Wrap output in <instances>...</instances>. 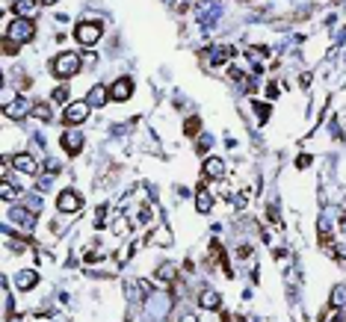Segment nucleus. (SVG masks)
I'll return each instance as SVG.
<instances>
[{
  "label": "nucleus",
  "instance_id": "f257e3e1",
  "mask_svg": "<svg viewBox=\"0 0 346 322\" xmlns=\"http://www.w3.org/2000/svg\"><path fill=\"white\" fill-rule=\"evenodd\" d=\"M77 71H80V56H77V53H59V56L54 59V74H56L59 80L74 77Z\"/></svg>",
  "mask_w": 346,
  "mask_h": 322
},
{
  "label": "nucleus",
  "instance_id": "f03ea898",
  "mask_svg": "<svg viewBox=\"0 0 346 322\" xmlns=\"http://www.w3.org/2000/svg\"><path fill=\"white\" fill-rule=\"evenodd\" d=\"M89 116V101H77V103H65L62 110V124L65 127H74V124H83Z\"/></svg>",
  "mask_w": 346,
  "mask_h": 322
},
{
  "label": "nucleus",
  "instance_id": "7ed1b4c3",
  "mask_svg": "<svg viewBox=\"0 0 346 322\" xmlns=\"http://www.w3.org/2000/svg\"><path fill=\"white\" fill-rule=\"evenodd\" d=\"M36 35V27H33V21H24V18H18L9 30H6V39H12V42H30Z\"/></svg>",
  "mask_w": 346,
  "mask_h": 322
},
{
  "label": "nucleus",
  "instance_id": "20e7f679",
  "mask_svg": "<svg viewBox=\"0 0 346 322\" xmlns=\"http://www.w3.org/2000/svg\"><path fill=\"white\" fill-rule=\"evenodd\" d=\"M98 39H101V21L77 24V42H80V45H95Z\"/></svg>",
  "mask_w": 346,
  "mask_h": 322
},
{
  "label": "nucleus",
  "instance_id": "39448f33",
  "mask_svg": "<svg viewBox=\"0 0 346 322\" xmlns=\"http://www.w3.org/2000/svg\"><path fill=\"white\" fill-rule=\"evenodd\" d=\"M80 204H83V201H80V195H77L74 189H65V192L56 198V207H59L62 213H77V210H80Z\"/></svg>",
  "mask_w": 346,
  "mask_h": 322
},
{
  "label": "nucleus",
  "instance_id": "423d86ee",
  "mask_svg": "<svg viewBox=\"0 0 346 322\" xmlns=\"http://www.w3.org/2000/svg\"><path fill=\"white\" fill-rule=\"evenodd\" d=\"M130 95H133V83H130L127 77H122L119 83L109 86V98H112V101H127Z\"/></svg>",
  "mask_w": 346,
  "mask_h": 322
},
{
  "label": "nucleus",
  "instance_id": "0eeeda50",
  "mask_svg": "<svg viewBox=\"0 0 346 322\" xmlns=\"http://www.w3.org/2000/svg\"><path fill=\"white\" fill-rule=\"evenodd\" d=\"M62 148H65V154H80L83 151V136L80 133H65L62 136Z\"/></svg>",
  "mask_w": 346,
  "mask_h": 322
},
{
  "label": "nucleus",
  "instance_id": "6e6552de",
  "mask_svg": "<svg viewBox=\"0 0 346 322\" xmlns=\"http://www.w3.org/2000/svg\"><path fill=\"white\" fill-rule=\"evenodd\" d=\"M12 166H15L18 171H24V174H36V171H38V166H36V160H33L30 154H18V157L12 160Z\"/></svg>",
  "mask_w": 346,
  "mask_h": 322
},
{
  "label": "nucleus",
  "instance_id": "1a4fd4ad",
  "mask_svg": "<svg viewBox=\"0 0 346 322\" xmlns=\"http://www.w3.org/2000/svg\"><path fill=\"white\" fill-rule=\"evenodd\" d=\"M225 174V163L219 157H207L204 160V177H222Z\"/></svg>",
  "mask_w": 346,
  "mask_h": 322
},
{
  "label": "nucleus",
  "instance_id": "9d476101",
  "mask_svg": "<svg viewBox=\"0 0 346 322\" xmlns=\"http://www.w3.org/2000/svg\"><path fill=\"white\" fill-rule=\"evenodd\" d=\"M210 207H213V195H210L207 186L201 184V186H199V195H196V210H199V213H210Z\"/></svg>",
  "mask_w": 346,
  "mask_h": 322
},
{
  "label": "nucleus",
  "instance_id": "9b49d317",
  "mask_svg": "<svg viewBox=\"0 0 346 322\" xmlns=\"http://www.w3.org/2000/svg\"><path fill=\"white\" fill-rule=\"evenodd\" d=\"M36 272L33 269H24V272H18V278H15V284H18V290H33L36 287Z\"/></svg>",
  "mask_w": 346,
  "mask_h": 322
},
{
  "label": "nucleus",
  "instance_id": "f8f14e48",
  "mask_svg": "<svg viewBox=\"0 0 346 322\" xmlns=\"http://www.w3.org/2000/svg\"><path fill=\"white\" fill-rule=\"evenodd\" d=\"M109 101V89H104V86H95L92 92H89V103L92 106H104Z\"/></svg>",
  "mask_w": 346,
  "mask_h": 322
},
{
  "label": "nucleus",
  "instance_id": "ddd939ff",
  "mask_svg": "<svg viewBox=\"0 0 346 322\" xmlns=\"http://www.w3.org/2000/svg\"><path fill=\"white\" fill-rule=\"evenodd\" d=\"M199 305H201L204 310H219V296L210 293V290H204V293L199 296Z\"/></svg>",
  "mask_w": 346,
  "mask_h": 322
},
{
  "label": "nucleus",
  "instance_id": "4468645a",
  "mask_svg": "<svg viewBox=\"0 0 346 322\" xmlns=\"http://www.w3.org/2000/svg\"><path fill=\"white\" fill-rule=\"evenodd\" d=\"M27 110L24 106V101L18 98V101H12V103H3V116H9V119H21V113Z\"/></svg>",
  "mask_w": 346,
  "mask_h": 322
},
{
  "label": "nucleus",
  "instance_id": "2eb2a0df",
  "mask_svg": "<svg viewBox=\"0 0 346 322\" xmlns=\"http://www.w3.org/2000/svg\"><path fill=\"white\" fill-rule=\"evenodd\" d=\"M199 130H201V119H199V116H189L186 124H183V133L192 139V136H199Z\"/></svg>",
  "mask_w": 346,
  "mask_h": 322
},
{
  "label": "nucleus",
  "instance_id": "dca6fc26",
  "mask_svg": "<svg viewBox=\"0 0 346 322\" xmlns=\"http://www.w3.org/2000/svg\"><path fill=\"white\" fill-rule=\"evenodd\" d=\"M157 278H160L163 284H172V281L178 278V272H175V266H172V263H163V266L157 269Z\"/></svg>",
  "mask_w": 346,
  "mask_h": 322
},
{
  "label": "nucleus",
  "instance_id": "f3484780",
  "mask_svg": "<svg viewBox=\"0 0 346 322\" xmlns=\"http://www.w3.org/2000/svg\"><path fill=\"white\" fill-rule=\"evenodd\" d=\"M15 12H18V18H21V15H27V18H30V15L36 12V3H33V0H24V3H15Z\"/></svg>",
  "mask_w": 346,
  "mask_h": 322
},
{
  "label": "nucleus",
  "instance_id": "a211bd4d",
  "mask_svg": "<svg viewBox=\"0 0 346 322\" xmlns=\"http://www.w3.org/2000/svg\"><path fill=\"white\" fill-rule=\"evenodd\" d=\"M343 302H346V287L340 284V287H334V293H331V305L334 307H343Z\"/></svg>",
  "mask_w": 346,
  "mask_h": 322
},
{
  "label": "nucleus",
  "instance_id": "6ab92c4d",
  "mask_svg": "<svg viewBox=\"0 0 346 322\" xmlns=\"http://www.w3.org/2000/svg\"><path fill=\"white\" fill-rule=\"evenodd\" d=\"M33 116L42 119V121H48V119H51V106H48V103H36V106H33Z\"/></svg>",
  "mask_w": 346,
  "mask_h": 322
},
{
  "label": "nucleus",
  "instance_id": "aec40b11",
  "mask_svg": "<svg viewBox=\"0 0 346 322\" xmlns=\"http://www.w3.org/2000/svg\"><path fill=\"white\" fill-rule=\"evenodd\" d=\"M0 198H3V201H12V198H15V189H12V184H9V181L0 184Z\"/></svg>",
  "mask_w": 346,
  "mask_h": 322
},
{
  "label": "nucleus",
  "instance_id": "412c9836",
  "mask_svg": "<svg viewBox=\"0 0 346 322\" xmlns=\"http://www.w3.org/2000/svg\"><path fill=\"white\" fill-rule=\"evenodd\" d=\"M154 242H160V245H172L169 231H166V228H160V231H157V237H154Z\"/></svg>",
  "mask_w": 346,
  "mask_h": 322
},
{
  "label": "nucleus",
  "instance_id": "4be33fe9",
  "mask_svg": "<svg viewBox=\"0 0 346 322\" xmlns=\"http://www.w3.org/2000/svg\"><path fill=\"white\" fill-rule=\"evenodd\" d=\"M231 53H234L231 48H219V51H216V56H213V62H216V65H222V62H225V59H228Z\"/></svg>",
  "mask_w": 346,
  "mask_h": 322
},
{
  "label": "nucleus",
  "instance_id": "5701e85b",
  "mask_svg": "<svg viewBox=\"0 0 346 322\" xmlns=\"http://www.w3.org/2000/svg\"><path fill=\"white\" fill-rule=\"evenodd\" d=\"M54 101L65 103V101H68V86H56V89H54Z\"/></svg>",
  "mask_w": 346,
  "mask_h": 322
},
{
  "label": "nucleus",
  "instance_id": "b1692460",
  "mask_svg": "<svg viewBox=\"0 0 346 322\" xmlns=\"http://www.w3.org/2000/svg\"><path fill=\"white\" fill-rule=\"evenodd\" d=\"M3 53H6V56L18 53V42H12V39H3Z\"/></svg>",
  "mask_w": 346,
  "mask_h": 322
},
{
  "label": "nucleus",
  "instance_id": "393cba45",
  "mask_svg": "<svg viewBox=\"0 0 346 322\" xmlns=\"http://www.w3.org/2000/svg\"><path fill=\"white\" fill-rule=\"evenodd\" d=\"M255 113H257V121H266V116H269V106H266V103H255Z\"/></svg>",
  "mask_w": 346,
  "mask_h": 322
},
{
  "label": "nucleus",
  "instance_id": "a878e982",
  "mask_svg": "<svg viewBox=\"0 0 346 322\" xmlns=\"http://www.w3.org/2000/svg\"><path fill=\"white\" fill-rule=\"evenodd\" d=\"M308 166H311V157H308V154H299V157H296V169H308Z\"/></svg>",
  "mask_w": 346,
  "mask_h": 322
},
{
  "label": "nucleus",
  "instance_id": "bb28decb",
  "mask_svg": "<svg viewBox=\"0 0 346 322\" xmlns=\"http://www.w3.org/2000/svg\"><path fill=\"white\" fill-rule=\"evenodd\" d=\"M246 201H249V189H243V192H240V195H237V207H243V204H246Z\"/></svg>",
  "mask_w": 346,
  "mask_h": 322
},
{
  "label": "nucleus",
  "instance_id": "cd10ccee",
  "mask_svg": "<svg viewBox=\"0 0 346 322\" xmlns=\"http://www.w3.org/2000/svg\"><path fill=\"white\" fill-rule=\"evenodd\" d=\"M266 95H269V98H275V95H278V86H275V83H269V86H266Z\"/></svg>",
  "mask_w": 346,
  "mask_h": 322
},
{
  "label": "nucleus",
  "instance_id": "c85d7f7f",
  "mask_svg": "<svg viewBox=\"0 0 346 322\" xmlns=\"http://www.w3.org/2000/svg\"><path fill=\"white\" fill-rule=\"evenodd\" d=\"M266 216H269V222H278V210H275V207H269Z\"/></svg>",
  "mask_w": 346,
  "mask_h": 322
},
{
  "label": "nucleus",
  "instance_id": "c756f323",
  "mask_svg": "<svg viewBox=\"0 0 346 322\" xmlns=\"http://www.w3.org/2000/svg\"><path fill=\"white\" fill-rule=\"evenodd\" d=\"M42 3H45V6H51V3H56V0H42Z\"/></svg>",
  "mask_w": 346,
  "mask_h": 322
},
{
  "label": "nucleus",
  "instance_id": "7c9ffc66",
  "mask_svg": "<svg viewBox=\"0 0 346 322\" xmlns=\"http://www.w3.org/2000/svg\"><path fill=\"white\" fill-rule=\"evenodd\" d=\"M183 322H196V316H186V319H183Z\"/></svg>",
  "mask_w": 346,
  "mask_h": 322
},
{
  "label": "nucleus",
  "instance_id": "2f4dec72",
  "mask_svg": "<svg viewBox=\"0 0 346 322\" xmlns=\"http://www.w3.org/2000/svg\"><path fill=\"white\" fill-rule=\"evenodd\" d=\"M15 3H24V0H15Z\"/></svg>",
  "mask_w": 346,
  "mask_h": 322
}]
</instances>
